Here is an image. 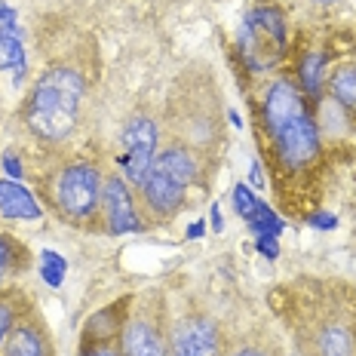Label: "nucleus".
I'll return each instance as SVG.
<instances>
[{
  "instance_id": "obj_13",
  "label": "nucleus",
  "mask_w": 356,
  "mask_h": 356,
  "mask_svg": "<svg viewBox=\"0 0 356 356\" xmlns=\"http://www.w3.org/2000/svg\"><path fill=\"white\" fill-rule=\"evenodd\" d=\"M332 95H335V102L341 108L347 111H356V68L350 65H344V68H338L332 74Z\"/></svg>"
},
{
  "instance_id": "obj_4",
  "label": "nucleus",
  "mask_w": 356,
  "mask_h": 356,
  "mask_svg": "<svg viewBox=\"0 0 356 356\" xmlns=\"http://www.w3.org/2000/svg\"><path fill=\"white\" fill-rule=\"evenodd\" d=\"M56 200L58 209L74 221H86L89 215L99 209L102 200V175L89 163H74V166L62 169L56 184Z\"/></svg>"
},
{
  "instance_id": "obj_1",
  "label": "nucleus",
  "mask_w": 356,
  "mask_h": 356,
  "mask_svg": "<svg viewBox=\"0 0 356 356\" xmlns=\"http://www.w3.org/2000/svg\"><path fill=\"white\" fill-rule=\"evenodd\" d=\"M83 102V77L71 68H53L37 80L28 102V126L43 142H62L74 132Z\"/></svg>"
},
{
  "instance_id": "obj_30",
  "label": "nucleus",
  "mask_w": 356,
  "mask_h": 356,
  "mask_svg": "<svg viewBox=\"0 0 356 356\" xmlns=\"http://www.w3.org/2000/svg\"><path fill=\"white\" fill-rule=\"evenodd\" d=\"M316 3H338V0H316Z\"/></svg>"
},
{
  "instance_id": "obj_23",
  "label": "nucleus",
  "mask_w": 356,
  "mask_h": 356,
  "mask_svg": "<svg viewBox=\"0 0 356 356\" xmlns=\"http://www.w3.org/2000/svg\"><path fill=\"white\" fill-rule=\"evenodd\" d=\"M249 175H252V184H258V188H261V184H264V178H261V163H258V160H252Z\"/></svg>"
},
{
  "instance_id": "obj_12",
  "label": "nucleus",
  "mask_w": 356,
  "mask_h": 356,
  "mask_svg": "<svg viewBox=\"0 0 356 356\" xmlns=\"http://www.w3.org/2000/svg\"><path fill=\"white\" fill-rule=\"evenodd\" d=\"M320 350L323 356H353L356 341L344 325H325V332L320 335Z\"/></svg>"
},
{
  "instance_id": "obj_9",
  "label": "nucleus",
  "mask_w": 356,
  "mask_h": 356,
  "mask_svg": "<svg viewBox=\"0 0 356 356\" xmlns=\"http://www.w3.org/2000/svg\"><path fill=\"white\" fill-rule=\"evenodd\" d=\"M123 356H169V347L157 325L147 320H132L123 329Z\"/></svg>"
},
{
  "instance_id": "obj_26",
  "label": "nucleus",
  "mask_w": 356,
  "mask_h": 356,
  "mask_svg": "<svg viewBox=\"0 0 356 356\" xmlns=\"http://www.w3.org/2000/svg\"><path fill=\"white\" fill-rule=\"evenodd\" d=\"M203 221H194V225H191V231H188V236H200V234H203Z\"/></svg>"
},
{
  "instance_id": "obj_29",
  "label": "nucleus",
  "mask_w": 356,
  "mask_h": 356,
  "mask_svg": "<svg viewBox=\"0 0 356 356\" xmlns=\"http://www.w3.org/2000/svg\"><path fill=\"white\" fill-rule=\"evenodd\" d=\"M212 225L221 227V212H218V206H212Z\"/></svg>"
},
{
  "instance_id": "obj_17",
  "label": "nucleus",
  "mask_w": 356,
  "mask_h": 356,
  "mask_svg": "<svg viewBox=\"0 0 356 356\" xmlns=\"http://www.w3.org/2000/svg\"><path fill=\"white\" fill-rule=\"evenodd\" d=\"M65 270H68V264H65L62 255H56V252H49V249L40 255V273L49 286H62Z\"/></svg>"
},
{
  "instance_id": "obj_24",
  "label": "nucleus",
  "mask_w": 356,
  "mask_h": 356,
  "mask_svg": "<svg viewBox=\"0 0 356 356\" xmlns=\"http://www.w3.org/2000/svg\"><path fill=\"white\" fill-rule=\"evenodd\" d=\"M6 264H10V249H6V243H0V280H3Z\"/></svg>"
},
{
  "instance_id": "obj_15",
  "label": "nucleus",
  "mask_w": 356,
  "mask_h": 356,
  "mask_svg": "<svg viewBox=\"0 0 356 356\" xmlns=\"http://www.w3.org/2000/svg\"><path fill=\"white\" fill-rule=\"evenodd\" d=\"M323 71H325V58L320 53H310L301 62V89L307 95H320L323 86Z\"/></svg>"
},
{
  "instance_id": "obj_6",
  "label": "nucleus",
  "mask_w": 356,
  "mask_h": 356,
  "mask_svg": "<svg viewBox=\"0 0 356 356\" xmlns=\"http://www.w3.org/2000/svg\"><path fill=\"white\" fill-rule=\"evenodd\" d=\"M123 145H126V157H123V166H126V178L136 184H142L147 172L154 166V154H157V126L147 117H132L126 123V132H123Z\"/></svg>"
},
{
  "instance_id": "obj_21",
  "label": "nucleus",
  "mask_w": 356,
  "mask_h": 356,
  "mask_svg": "<svg viewBox=\"0 0 356 356\" xmlns=\"http://www.w3.org/2000/svg\"><path fill=\"white\" fill-rule=\"evenodd\" d=\"M335 215H314V218H310V225L314 227H320V231H332V227H335Z\"/></svg>"
},
{
  "instance_id": "obj_19",
  "label": "nucleus",
  "mask_w": 356,
  "mask_h": 356,
  "mask_svg": "<svg viewBox=\"0 0 356 356\" xmlns=\"http://www.w3.org/2000/svg\"><path fill=\"white\" fill-rule=\"evenodd\" d=\"M252 206H255V197H252V191H249V188H243V184H240V188H234V209L240 212L243 218L249 215Z\"/></svg>"
},
{
  "instance_id": "obj_18",
  "label": "nucleus",
  "mask_w": 356,
  "mask_h": 356,
  "mask_svg": "<svg viewBox=\"0 0 356 356\" xmlns=\"http://www.w3.org/2000/svg\"><path fill=\"white\" fill-rule=\"evenodd\" d=\"M13 325H16V316H13V304L6 298H0V344H3V338L13 332Z\"/></svg>"
},
{
  "instance_id": "obj_3",
  "label": "nucleus",
  "mask_w": 356,
  "mask_h": 356,
  "mask_svg": "<svg viewBox=\"0 0 356 356\" xmlns=\"http://www.w3.org/2000/svg\"><path fill=\"white\" fill-rule=\"evenodd\" d=\"M240 49L243 58L249 62V68L264 71L270 65H277L283 58L286 49V22L277 10L270 6H258L252 10L240 31Z\"/></svg>"
},
{
  "instance_id": "obj_14",
  "label": "nucleus",
  "mask_w": 356,
  "mask_h": 356,
  "mask_svg": "<svg viewBox=\"0 0 356 356\" xmlns=\"http://www.w3.org/2000/svg\"><path fill=\"white\" fill-rule=\"evenodd\" d=\"M246 221H249V227H252V231H255L258 236H280V231H283V221H280L277 215L267 209L261 200H255V206L249 209Z\"/></svg>"
},
{
  "instance_id": "obj_22",
  "label": "nucleus",
  "mask_w": 356,
  "mask_h": 356,
  "mask_svg": "<svg viewBox=\"0 0 356 356\" xmlns=\"http://www.w3.org/2000/svg\"><path fill=\"white\" fill-rule=\"evenodd\" d=\"M3 169L10 172V178H19L22 175V166H19V160L13 157V154H3Z\"/></svg>"
},
{
  "instance_id": "obj_8",
  "label": "nucleus",
  "mask_w": 356,
  "mask_h": 356,
  "mask_svg": "<svg viewBox=\"0 0 356 356\" xmlns=\"http://www.w3.org/2000/svg\"><path fill=\"white\" fill-rule=\"evenodd\" d=\"M215 350H218V335L215 325L206 320H191L175 332L172 356H215Z\"/></svg>"
},
{
  "instance_id": "obj_25",
  "label": "nucleus",
  "mask_w": 356,
  "mask_h": 356,
  "mask_svg": "<svg viewBox=\"0 0 356 356\" xmlns=\"http://www.w3.org/2000/svg\"><path fill=\"white\" fill-rule=\"evenodd\" d=\"M83 356H117V353L111 350V347H105V344H102V347H92V350H86Z\"/></svg>"
},
{
  "instance_id": "obj_20",
  "label": "nucleus",
  "mask_w": 356,
  "mask_h": 356,
  "mask_svg": "<svg viewBox=\"0 0 356 356\" xmlns=\"http://www.w3.org/2000/svg\"><path fill=\"white\" fill-rule=\"evenodd\" d=\"M258 249H261L267 258H277V255H280V243H277V236H258Z\"/></svg>"
},
{
  "instance_id": "obj_28",
  "label": "nucleus",
  "mask_w": 356,
  "mask_h": 356,
  "mask_svg": "<svg viewBox=\"0 0 356 356\" xmlns=\"http://www.w3.org/2000/svg\"><path fill=\"white\" fill-rule=\"evenodd\" d=\"M234 356H264L261 350H252V347H246V350H236Z\"/></svg>"
},
{
  "instance_id": "obj_7",
  "label": "nucleus",
  "mask_w": 356,
  "mask_h": 356,
  "mask_svg": "<svg viewBox=\"0 0 356 356\" xmlns=\"http://www.w3.org/2000/svg\"><path fill=\"white\" fill-rule=\"evenodd\" d=\"M105 215H108V227L111 234H126V231H138V215L136 206H132L129 188L123 184V178H108L105 181Z\"/></svg>"
},
{
  "instance_id": "obj_27",
  "label": "nucleus",
  "mask_w": 356,
  "mask_h": 356,
  "mask_svg": "<svg viewBox=\"0 0 356 356\" xmlns=\"http://www.w3.org/2000/svg\"><path fill=\"white\" fill-rule=\"evenodd\" d=\"M13 16H16V13H13L6 3H0V19H13Z\"/></svg>"
},
{
  "instance_id": "obj_5",
  "label": "nucleus",
  "mask_w": 356,
  "mask_h": 356,
  "mask_svg": "<svg viewBox=\"0 0 356 356\" xmlns=\"http://www.w3.org/2000/svg\"><path fill=\"white\" fill-rule=\"evenodd\" d=\"M277 157L283 160L286 169H301L320 154V136H316V123L310 120L307 111L289 117L283 126L270 132Z\"/></svg>"
},
{
  "instance_id": "obj_16",
  "label": "nucleus",
  "mask_w": 356,
  "mask_h": 356,
  "mask_svg": "<svg viewBox=\"0 0 356 356\" xmlns=\"http://www.w3.org/2000/svg\"><path fill=\"white\" fill-rule=\"evenodd\" d=\"M25 62V49H22L19 37L13 34H0V71H10V68H22Z\"/></svg>"
},
{
  "instance_id": "obj_10",
  "label": "nucleus",
  "mask_w": 356,
  "mask_h": 356,
  "mask_svg": "<svg viewBox=\"0 0 356 356\" xmlns=\"http://www.w3.org/2000/svg\"><path fill=\"white\" fill-rule=\"evenodd\" d=\"M0 215H6V218L31 221V218H40L43 209H40V203L34 200L31 191H25L16 181H0Z\"/></svg>"
},
{
  "instance_id": "obj_11",
  "label": "nucleus",
  "mask_w": 356,
  "mask_h": 356,
  "mask_svg": "<svg viewBox=\"0 0 356 356\" xmlns=\"http://www.w3.org/2000/svg\"><path fill=\"white\" fill-rule=\"evenodd\" d=\"M6 356H47V341L31 323H16L6 338Z\"/></svg>"
},
{
  "instance_id": "obj_2",
  "label": "nucleus",
  "mask_w": 356,
  "mask_h": 356,
  "mask_svg": "<svg viewBox=\"0 0 356 356\" xmlns=\"http://www.w3.org/2000/svg\"><path fill=\"white\" fill-rule=\"evenodd\" d=\"M194 175H197V163L188 151H181V147L163 151L160 157L154 160L147 178L142 181V194H145L147 209L154 215H160V218L175 215L184 200L188 184L194 181Z\"/></svg>"
}]
</instances>
